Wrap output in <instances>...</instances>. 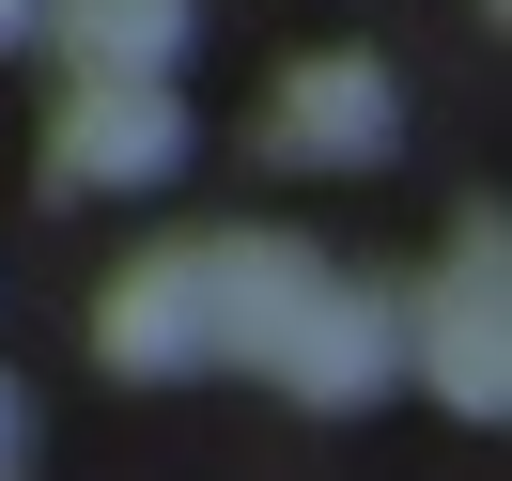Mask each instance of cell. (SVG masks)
I'll list each match as a JSON object with an SVG mask.
<instances>
[{"label":"cell","mask_w":512,"mask_h":481,"mask_svg":"<svg viewBox=\"0 0 512 481\" xmlns=\"http://www.w3.org/2000/svg\"><path fill=\"white\" fill-rule=\"evenodd\" d=\"M47 32H63L78 78H140V94H171V47H187V0H32Z\"/></svg>","instance_id":"8992f818"},{"label":"cell","mask_w":512,"mask_h":481,"mask_svg":"<svg viewBox=\"0 0 512 481\" xmlns=\"http://www.w3.org/2000/svg\"><path fill=\"white\" fill-rule=\"evenodd\" d=\"M388 125H404V94H388V63H357V47H326V63H295L280 78V125H264V140H280V156H388Z\"/></svg>","instance_id":"5b68a950"},{"label":"cell","mask_w":512,"mask_h":481,"mask_svg":"<svg viewBox=\"0 0 512 481\" xmlns=\"http://www.w3.org/2000/svg\"><path fill=\"white\" fill-rule=\"evenodd\" d=\"M249 373H280L295 404H373V388L404 373V295H388V280H342V264H311V280H295V311L264 326Z\"/></svg>","instance_id":"6da1fadb"},{"label":"cell","mask_w":512,"mask_h":481,"mask_svg":"<svg viewBox=\"0 0 512 481\" xmlns=\"http://www.w3.org/2000/svg\"><path fill=\"white\" fill-rule=\"evenodd\" d=\"M94 342H109V373H202V233L140 249L94 295Z\"/></svg>","instance_id":"277c9868"},{"label":"cell","mask_w":512,"mask_h":481,"mask_svg":"<svg viewBox=\"0 0 512 481\" xmlns=\"http://www.w3.org/2000/svg\"><path fill=\"white\" fill-rule=\"evenodd\" d=\"M171 156H187V109L140 94V78H78L63 125H47V187H63V202H94V187H156Z\"/></svg>","instance_id":"3957f363"},{"label":"cell","mask_w":512,"mask_h":481,"mask_svg":"<svg viewBox=\"0 0 512 481\" xmlns=\"http://www.w3.org/2000/svg\"><path fill=\"white\" fill-rule=\"evenodd\" d=\"M404 357H419V388L435 404H466V419H497V218H466L450 233V264H435V295L404 311Z\"/></svg>","instance_id":"7a4b0ae2"},{"label":"cell","mask_w":512,"mask_h":481,"mask_svg":"<svg viewBox=\"0 0 512 481\" xmlns=\"http://www.w3.org/2000/svg\"><path fill=\"white\" fill-rule=\"evenodd\" d=\"M16 32H32V0H0V47H16Z\"/></svg>","instance_id":"ba28073f"},{"label":"cell","mask_w":512,"mask_h":481,"mask_svg":"<svg viewBox=\"0 0 512 481\" xmlns=\"http://www.w3.org/2000/svg\"><path fill=\"white\" fill-rule=\"evenodd\" d=\"M32 466V404H16V388H0V481Z\"/></svg>","instance_id":"52a82bcc"}]
</instances>
